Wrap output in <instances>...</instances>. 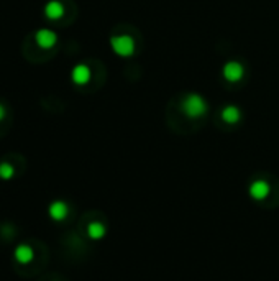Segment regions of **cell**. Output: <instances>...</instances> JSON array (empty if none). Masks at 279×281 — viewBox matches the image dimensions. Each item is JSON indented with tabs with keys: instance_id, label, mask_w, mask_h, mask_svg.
Masks as SVG:
<instances>
[{
	"instance_id": "1",
	"label": "cell",
	"mask_w": 279,
	"mask_h": 281,
	"mask_svg": "<svg viewBox=\"0 0 279 281\" xmlns=\"http://www.w3.org/2000/svg\"><path fill=\"white\" fill-rule=\"evenodd\" d=\"M182 112L196 119V117H202L207 112V102L204 101V97L199 94H189L185 99L182 101Z\"/></svg>"
},
{
	"instance_id": "2",
	"label": "cell",
	"mask_w": 279,
	"mask_h": 281,
	"mask_svg": "<svg viewBox=\"0 0 279 281\" xmlns=\"http://www.w3.org/2000/svg\"><path fill=\"white\" fill-rule=\"evenodd\" d=\"M110 44L118 56H131L135 51V41L130 35H118L110 40Z\"/></svg>"
},
{
	"instance_id": "3",
	"label": "cell",
	"mask_w": 279,
	"mask_h": 281,
	"mask_svg": "<svg viewBox=\"0 0 279 281\" xmlns=\"http://www.w3.org/2000/svg\"><path fill=\"white\" fill-rule=\"evenodd\" d=\"M250 198H253L255 201H264L271 193V186L268 181L264 179H256L250 184Z\"/></svg>"
},
{
	"instance_id": "4",
	"label": "cell",
	"mask_w": 279,
	"mask_h": 281,
	"mask_svg": "<svg viewBox=\"0 0 279 281\" xmlns=\"http://www.w3.org/2000/svg\"><path fill=\"white\" fill-rule=\"evenodd\" d=\"M243 74H245V68H243L242 63H238V61H228V63H225V66H223V77L227 81L237 82V81L242 79Z\"/></svg>"
},
{
	"instance_id": "5",
	"label": "cell",
	"mask_w": 279,
	"mask_h": 281,
	"mask_svg": "<svg viewBox=\"0 0 279 281\" xmlns=\"http://www.w3.org/2000/svg\"><path fill=\"white\" fill-rule=\"evenodd\" d=\"M48 215L55 222H63L69 215V206L64 201H53L48 207Z\"/></svg>"
},
{
	"instance_id": "6",
	"label": "cell",
	"mask_w": 279,
	"mask_h": 281,
	"mask_svg": "<svg viewBox=\"0 0 279 281\" xmlns=\"http://www.w3.org/2000/svg\"><path fill=\"white\" fill-rule=\"evenodd\" d=\"M13 257L18 261L20 265H28L35 258V252H33V248L26 244H22L15 248V252H13Z\"/></svg>"
},
{
	"instance_id": "7",
	"label": "cell",
	"mask_w": 279,
	"mask_h": 281,
	"mask_svg": "<svg viewBox=\"0 0 279 281\" xmlns=\"http://www.w3.org/2000/svg\"><path fill=\"white\" fill-rule=\"evenodd\" d=\"M36 43H38V46H41L44 50H48V48H53L56 44L58 41V36L55 31H51V30H39L38 33H36Z\"/></svg>"
},
{
	"instance_id": "8",
	"label": "cell",
	"mask_w": 279,
	"mask_h": 281,
	"mask_svg": "<svg viewBox=\"0 0 279 281\" xmlns=\"http://www.w3.org/2000/svg\"><path fill=\"white\" fill-rule=\"evenodd\" d=\"M71 77H72V82L77 84V86H84V84H87L90 81V69L85 64H77L72 69Z\"/></svg>"
},
{
	"instance_id": "9",
	"label": "cell",
	"mask_w": 279,
	"mask_h": 281,
	"mask_svg": "<svg viewBox=\"0 0 279 281\" xmlns=\"http://www.w3.org/2000/svg\"><path fill=\"white\" fill-rule=\"evenodd\" d=\"M44 15L50 18V20H58V18H61L64 15V7L61 2H58V0H51L50 4H46L44 7Z\"/></svg>"
},
{
	"instance_id": "10",
	"label": "cell",
	"mask_w": 279,
	"mask_h": 281,
	"mask_svg": "<svg viewBox=\"0 0 279 281\" xmlns=\"http://www.w3.org/2000/svg\"><path fill=\"white\" fill-rule=\"evenodd\" d=\"M105 233H107V228L102 222H90L87 225V235L92 240H101L105 237Z\"/></svg>"
},
{
	"instance_id": "11",
	"label": "cell",
	"mask_w": 279,
	"mask_h": 281,
	"mask_svg": "<svg viewBox=\"0 0 279 281\" xmlns=\"http://www.w3.org/2000/svg\"><path fill=\"white\" fill-rule=\"evenodd\" d=\"M222 119L227 123H237L238 120L242 119V112L240 109L235 106H227L222 110Z\"/></svg>"
},
{
	"instance_id": "12",
	"label": "cell",
	"mask_w": 279,
	"mask_h": 281,
	"mask_svg": "<svg viewBox=\"0 0 279 281\" xmlns=\"http://www.w3.org/2000/svg\"><path fill=\"white\" fill-rule=\"evenodd\" d=\"M13 174H15V168L10 163H0V178L2 179H12Z\"/></svg>"
},
{
	"instance_id": "13",
	"label": "cell",
	"mask_w": 279,
	"mask_h": 281,
	"mask_svg": "<svg viewBox=\"0 0 279 281\" xmlns=\"http://www.w3.org/2000/svg\"><path fill=\"white\" fill-rule=\"evenodd\" d=\"M4 117H5V109H4L2 104H0V120H2Z\"/></svg>"
}]
</instances>
